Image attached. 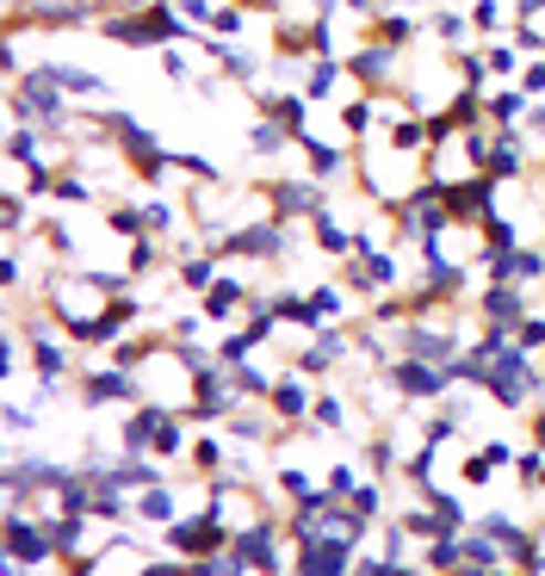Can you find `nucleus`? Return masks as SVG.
Instances as JSON below:
<instances>
[{
	"mask_svg": "<svg viewBox=\"0 0 545 576\" xmlns=\"http://www.w3.org/2000/svg\"><path fill=\"white\" fill-rule=\"evenodd\" d=\"M56 564V540H50V521L32 509V502H7V570H44Z\"/></svg>",
	"mask_w": 545,
	"mask_h": 576,
	"instance_id": "nucleus-1",
	"label": "nucleus"
},
{
	"mask_svg": "<svg viewBox=\"0 0 545 576\" xmlns=\"http://www.w3.org/2000/svg\"><path fill=\"white\" fill-rule=\"evenodd\" d=\"M218 254H223V261L285 266V254H292V223H280V218H273V211H266V218H249V223H235V230H223Z\"/></svg>",
	"mask_w": 545,
	"mask_h": 576,
	"instance_id": "nucleus-2",
	"label": "nucleus"
},
{
	"mask_svg": "<svg viewBox=\"0 0 545 576\" xmlns=\"http://www.w3.org/2000/svg\"><path fill=\"white\" fill-rule=\"evenodd\" d=\"M7 118H13V125H50V130L69 137V118H75V112H69V87H56L50 75L32 69L19 87H7Z\"/></svg>",
	"mask_w": 545,
	"mask_h": 576,
	"instance_id": "nucleus-3",
	"label": "nucleus"
},
{
	"mask_svg": "<svg viewBox=\"0 0 545 576\" xmlns=\"http://www.w3.org/2000/svg\"><path fill=\"white\" fill-rule=\"evenodd\" d=\"M75 390L87 409H112V404H137L143 397V373L118 366V359H99V366H81L75 373Z\"/></svg>",
	"mask_w": 545,
	"mask_h": 576,
	"instance_id": "nucleus-4",
	"label": "nucleus"
},
{
	"mask_svg": "<svg viewBox=\"0 0 545 576\" xmlns=\"http://www.w3.org/2000/svg\"><path fill=\"white\" fill-rule=\"evenodd\" d=\"M385 373H390V385L403 390L409 409H428L452 390V366H434V359H416V354H397Z\"/></svg>",
	"mask_w": 545,
	"mask_h": 576,
	"instance_id": "nucleus-5",
	"label": "nucleus"
},
{
	"mask_svg": "<svg viewBox=\"0 0 545 576\" xmlns=\"http://www.w3.org/2000/svg\"><path fill=\"white\" fill-rule=\"evenodd\" d=\"M527 285H514V280H483L478 297H471V316H478V328H521V316H527Z\"/></svg>",
	"mask_w": 545,
	"mask_h": 576,
	"instance_id": "nucleus-6",
	"label": "nucleus"
},
{
	"mask_svg": "<svg viewBox=\"0 0 545 576\" xmlns=\"http://www.w3.org/2000/svg\"><path fill=\"white\" fill-rule=\"evenodd\" d=\"M266 211H273V218L280 223H311L316 211H328V187L323 180H266Z\"/></svg>",
	"mask_w": 545,
	"mask_h": 576,
	"instance_id": "nucleus-7",
	"label": "nucleus"
},
{
	"mask_svg": "<svg viewBox=\"0 0 545 576\" xmlns=\"http://www.w3.org/2000/svg\"><path fill=\"white\" fill-rule=\"evenodd\" d=\"M266 409L280 416V428H285V434L311 428V409H316L311 373H297V366H280V378H273V390H266Z\"/></svg>",
	"mask_w": 545,
	"mask_h": 576,
	"instance_id": "nucleus-8",
	"label": "nucleus"
},
{
	"mask_svg": "<svg viewBox=\"0 0 545 576\" xmlns=\"http://www.w3.org/2000/svg\"><path fill=\"white\" fill-rule=\"evenodd\" d=\"M354 347L359 342H354V328H347V323H323L311 335V347H304V354H292V366H297V373H311V378H328L347 354H354Z\"/></svg>",
	"mask_w": 545,
	"mask_h": 576,
	"instance_id": "nucleus-9",
	"label": "nucleus"
},
{
	"mask_svg": "<svg viewBox=\"0 0 545 576\" xmlns=\"http://www.w3.org/2000/svg\"><path fill=\"white\" fill-rule=\"evenodd\" d=\"M354 552L359 545H347V540H304V545H292V570L297 576H347L354 570Z\"/></svg>",
	"mask_w": 545,
	"mask_h": 576,
	"instance_id": "nucleus-10",
	"label": "nucleus"
},
{
	"mask_svg": "<svg viewBox=\"0 0 545 576\" xmlns=\"http://www.w3.org/2000/svg\"><path fill=\"white\" fill-rule=\"evenodd\" d=\"M483 174H490V180H521V174H527V137H521V125L490 130V149H483Z\"/></svg>",
	"mask_w": 545,
	"mask_h": 576,
	"instance_id": "nucleus-11",
	"label": "nucleus"
},
{
	"mask_svg": "<svg viewBox=\"0 0 545 576\" xmlns=\"http://www.w3.org/2000/svg\"><path fill=\"white\" fill-rule=\"evenodd\" d=\"M249 297H254V285H249V273H235V266H223L218 273V285L199 297V311L211 316V323H230L235 311H249Z\"/></svg>",
	"mask_w": 545,
	"mask_h": 576,
	"instance_id": "nucleus-12",
	"label": "nucleus"
},
{
	"mask_svg": "<svg viewBox=\"0 0 545 576\" xmlns=\"http://www.w3.org/2000/svg\"><path fill=\"white\" fill-rule=\"evenodd\" d=\"M397 56H403V50H390V44H359L354 56H347V69H354V81L359 87H366V94H385L390 87V75H397Z\"/></svg>",
	"mask_w": 545,
	"mask_h": 576,
	"instance_id": "nucleus-13",
	"label": "nucleus"
},
{
	"mask_svg": "<svg viewBox=\"0 0 545 576\" xmlns=\"http://www.w3.org/2000/svg\"><path fill=\"white\" fill-rule=\"evenodd\" d=\"M297 143H304V156H311V174L323 180V187H328V180H347V174H354V149H347V143H323L316 130H304Z\"/></svg>",
	"mask_w": 545,
	"mask_h": 576,
	"instance_id": "nucleus-14",
	"label": "nucleus"
},
{
	"mask_svg": "<svg viewBox=\"0 0 545 576\" xmlns=\"http://www.w3.org/2000/svg\"><path fill=\"white\" fill-rule=\"evenodd\" d=\"M483 112H490V130H509V125H527L533 94L514 81V87H483Z\"/></svg>",
	"mask_w": 545,
	"mask_h": 576,
	"instance_id": "nucleus-15",
	"label": "nucleus"
},
{
	"mask_svg": "<svg viewBox=\"0 0 545 576\" xmlns=\"http://www.w3.org/2000/svg\"><path fill=\"white\" fill-rule=\"evenodd\" d=\"M38 75H50L56 87H69V94H81V100H112V87L94 75V69L63 63V56H44V63H38Z\"/></svg>",
	"mask_w": 545,
	"mask_h": 576,
	"instance_id": "nucleus-16",
	"label": "nucleus"
},
{
	"mask_svg": "<svg viewBox=\"0 0 545 576\" xmlns=\"http://www.w3.org/2000/svg\"><path fill=\"white\" fill-rule=\"evenodd\" d=\"M459 545H465V576H483V570H490V576H496V570H514V564H509V552H502V545L490 540V533H483L478 521H471V527L459 533Z\"/></svg>",
	"mask_w": 545,
	"mask_h": 576,
	"instance_id": "nucleus-17",
	"label": "nucleus"
},
{
	"mask_svg": "<svg viewBox=\"0 0 545 576\" xmlns=\"http://www.w3.org/2000/svg\"><path fill=\"white\" fill-rule=\"evenodd\" d=\"M311 106H316V100L304 94V87H292V94H261V112H266V118H280L292 137H304V130H311Z\"/></svg>",
	"mask_w": 545,
	"mask_h": 576,
	"instance_id": "nucleus-18",
	"label": "nucleus"
},
{
	"mask_svg": "<svg viewBox=\"0 0 545 576\" xmlns=\"http://www.w3.org/2000/svg\"><path fill=\"white\" fill-rule=\"evenodd\" d=\"M311 230H316V249H323V254H335V261H347V254L359 249V235L342 223V211H335V205H328V211H316V218H311Z\"/></svg>",
	"mask_w": 545,
	"mask_h": 576,
	"instance_id": "nucleus-19",
	"label": "nucleus"
},
{
	"mask_svg": "<svg viewBox=\"0 0 545 576\" xmlns=\"http://www.w3.org/2000/svg\"><path fill=\"white\" fill-rule=\"evenodd\" d=\"M130 514H137L143 527H168L174 514H180V502H174L168 478H161V483H149V490H137V496H130Z\"/></svg>",
	"mask_w": 545,
	"mask_h": 576,
	"instance_id": "nucleus-20",
	"label": "nucleus"
},
{
	"mask_svg": "<svg viewBox=\"0 0 545 576\" xmlns=\"http://www.w3.org/2000/svg\"><path fill=\"white\" fill-rule=\"evenodd\" d=\"M187 471H192L199 483L218 478V471H230V447H223L211 428H199V434H192V452H187Z\"/></svg>",
	"mask_w": 545,
	"mask_h": 576,
	"instance_id": "nucleus-21",
	"label": "nucleus"
},
{
	"mask_svg": "<svg viewBox=\"0 0 545 576\" xmlns=\"http://www.w3.org/2000/svg\"><path fill=\"white\" fill-rule=\"evenodd\" d=\"M421 558H416V570H465V545H459V533H434V540H421L416 545Z\"/></svg>",
	"mask_w": 545,
	"mask_h": 576,
	"instance_id": "nucleus-22",
	"label": "nucleus"
},
{
	"mask_svg": "<svg viewBox=\"0 0 545 576\" xmlns=\"http://www.w3.org/2000/svg\"><path fill=\"white\" fill-rule=\"evenodd\" d=\"M354 428V409H347L342 390H316V409H311V434H347Z\"/></svg>",
	"mask_w": 545,
	"mask_h": 576,
	"instance_id": "nucleus-23",
	"label": "nucleus"
},
{
	"mask_svg": "<svg viewBox=\"0 0 545 576\" xmlns=\"http://www.w3.org/2000/svg\"><path fill=\"white\" fill-rule=\"evenodd\" d=\"M304 297H311V316H316V328H323V323H347V311H354V304H347L354 292H347L342 280H323V285H311Z\"/></svg>",
	"mask_w": 545,
	"mask_h": 576,
	"instance_id": "nucleus-24",
	"label": "nucleus"
},
{
	"mask_svg": "<svg viewBox=\"0 0 545 576\" xmlns=\"http://www.w3.org/2000/svg\"><path fill=\"white\" fill-rule=\"evenodd\" d=\"M161 261H168V254H161V235L156 230H143V235H130V242H125V273H130V280L161 273Z\"/></svg>",
	"mask_w": 545,
	"mask_h": 576,
	"instance_id": "nucleus-25",
	"label": "nucleus"
},
{
	"mask_svg": "<svg viewBox=\"0 0 545 576\" xmlns=\"http://www.w3.org/2000/svg\"><path fill=\"white\" fill-rule=\"evenodd\" d=\"M366 471H373V478H403V447H397V440H390V428H378L373 440H366Z\"/></svg>",
	"mask_w": 545,
	"mask_h": 576,
	"instance_id": "nucleus-26",
	"label": "nucleus"
},
{
	"mask_svg": "<svg viewBox=\"0 0 545 576\" xmlns=\"http://www.w3.org/2000/svg\"><path fill=\"white\" fill-rule=\"evenodd\" d=\"M421 496H428V509L440 514V527H452V533H465L471 521H478V514L465 509V496H452V490H440V483H428V490H421Z\"/></svg>",
	"mask_w": 545,
	"mask_h": 576,
	"instance_id": "nucleus-27",
	"label": "nucleus"
},
{
	"mask_svg": "<svg viewBox=\"0 0 545 576\" xmlns=\"http://www.w3.org/2000/svg\"><path fill=\"white\" fill-rule=\"evenodd\" d=\"M373 38L390 50H409V38H416V19L397 13V7H385V13H373Z\"/></svg>",
	"mask_w": 545,
	"mask_h": 576,
	"instance_id": "nucleus-28",
	"label": "nucleus"
},
{
	"mask_svg": "<svg viewBox=\"0 0 545 576\" xmlns=\"http://www.w3.org/2000/svg\"><path fill=\"white\" fill-rule=\"evenodd\" d=\"M143 223H149V230H156V235H180V223H187V211H180V205H174V199H161V192H149V199H143Z\"/></svg>",
	"mask_w": 545,
	"mask_h": 576,
	"instance_id": "nucleus-29",
	"label": "nucleus"
},
{
	"mask_svg": "<svg viewBox=\"0 0 545 576\" xmlns=\"http://www.w3.org/2000/svg\"><path fill=\"white\" fill-rule=\"evenodd\" d=\"M249 149H254V156H285V149H292V130H285L280 118H266V112H261V125L249 130Z\"/></svg>",
	"mask_w": 545,
	"mask_h": 576,
	"instance_id": "nucleus-30",
	"label": "nucleus"
},
{
	"mask_svg": "<svg viewBox=\"0 0 545 576\" xmlns=\"http://www.w3.org/2000/svg\"><path fill=\"white\" fill-rule=\"evenodd\" d=\"M230 373H235L242 404H266V390H273V378H280V373H266V366H254V359H242V366H230Z\"/></svg>",
	"mask_w": 545,
	"mask_h": 576,
	"instance_id": "nucleus-31",
	"label": "nucleus"
},
{
	"mask_svg": "<svg viewBox=\"0 0 545 576\" xmlns=\"http://www.w3.org/2000/svg\"><path fill=\"white\" fill-rule=\"evenodd\" d=\"M428 32L440 38L447 50H465V32H471V13H447V7H434L428 13Z\"/></svg>",
	"mask_w": 545,
	"mask_h": 576,
	"instance_id": "nucleus-32",
	"label": "nucleus"
},
{
	"mask_svg": "<svg viewBox=\"0 0 545 576\" xmlns=\"http://www.w3.org/2000/svg\"><path fill=\"white\" fill-rule=\"evenodd\" d=\"M273 483H280V496H292V502H311V496H323L328 483H316L311 471H297V465H280L273 471Z\"/></svg>",
	"mask_w": 545,
	"mask_h": 576,
	"instance_id": "nucleus-33",
	"label": "nucleus"
},
{
	"mask_svg": "<svg viewBox=\"0 0 545 576\" xmlns=\"http://www.w3.org/2000/svg\"><path fill=\"white\" fill-rule=\"evenodd\" d=\"M106 230H112V235H125V242H130V235H143V230H149V223H143V205L112 199V205H106Z\"/></svg>",
	"mask_w": 545,
	"mask_h": 576,
	"instance_id": "nucleus-34",
	"label": "nucleus"
},
{
	"mask_svg": "<svg viewBox=\"0 0 545 576\" xmlns=\"http://www.w3.org/2000/svg\"><path fill=\"white\" fill-rule=\"evenodd\" d=\"M514 285H545V242L539 249H527V242H521V249H514Z\"/></svg>",
	"mask_w": 545,
	"mask_h": 576,
	"instance_id": "nucleus-35",
	"label": "nucleus"
},
{
	"mask_svg": "<svg viewBox=\"0 0 545 576\" xmlns=\"http://www.w3.org/2000/svg\"><path fill=\"white\" fill-rule=\"evenodd\" d=\"M50 199H56V205H87V199H94V180L69 168V174H56V180H50Z\"/></svg>",
	"mask_w": 545,
	"mask_h": 576,
	"instance_id": "nucleus-36",
	"label": "nucleus"
},
{
	"mask_svg": "<svg viewBox=\"0 0 545 576\" xmlns=\"http://www.w3.org/2000/svg\"><path fill=\"white\" fill-rule=\"evenodd\" d=\"M347 502H354V509L378 527V521H385V478H373V471H366V483H359V490H354Z\"/></svg>",
	"mask_w": 545,
	"mask_h": 576,
	"instance_id": "nucleus-37",
	"label": "nucleus"
},
{
	"mask_svg": "<svg viewBox=\"0 0 545 576\" xmlns=\"http://www.w3.org/2000/svg\"><path fill=\"white\" fill-rule=\"evenodd\" d=\"M483 56H490V75H521V56H527V50L514 44V38H490Z\"/></svg>",
	"mask_w": 545,
	"mask_h": 576,
	"instance_id": "nucleus-38",
	"label": "nucleus"
},
{
	"mask_svg": "<svg viewBox=\"0 0 545 576\" xmlns=\"http://www.w3.org/2000/svg\"><path fill=\"white\" fill-rule=\"evenodd\" d=\"M323 483H328V496H354L359 483H366V471H359L354 459H335V465L323 471Z\"/></svg>",
	"mask_w": 545,
	"mask_h": 576,
	"instance_id": "nucleus-39",
	"label": "nucleus"
},
{
	"mask_svg": "<svg viewBox=\"0 0 545 576\" xmlns=\"http://www.w3.org/2000/svg\"><path fill=\"white\" fill-rule=\"evenodd\" d=\"M161 75H168V81H180V87H187V81H192V56H187V38H180V44H161Z\"/></svg>",
	"mask_w": 545,
	"mask_h": 576,
	"instance_id": "nucleus-40",
	"label": "nucleus"
},
{
	"mask_svg": "<svg viewBox=\"0 0 545 576\" xmlns=\"http://www.w3.org/2000/svg\"><path fill=\"white\" fill-rule=\"evenodd\" d=\"M509 19H502V0H471V32H483V38H496Z\"/></svg>",
	"mask_w": 545,
	"mask_h": 576,
	"instance_id": "nucleus-41",
	"label": "nucleus"
},
{
	"mask_svg": "<svg viewBox=\"0 0 545 576\" xmlns=\"http://www.w3.org/2000/svg\"><path fill=\"white\" fill-rule=\"evenodd\" d=\"M514 342L527 347V354H545V311L533 304L527 316H521V328H514Z\"/></svg>",
	"mask_w": 545,
	"mask_h": 576,
	"instance_id": "nucleus-42",
	"label": "nucleus"
},
{
	"mask_svg": "<svg viewBox=\"0 0 545 576\" xmlns=\"http://www.w3.org/2000/svg\"><path fill=\"white\" fill-rule=\"evenodd\" d=\"M211 32H218V38L249 32V7H242V0H223V7H218V19H211Z\"/></svg>",
	"mask_w": 545,
	"mask_h": 576,
	"instance_id": "nucleus-43",
	"label": "nucleus"
},
{
	"mask_svg": "<svg viewBox=\"0 0 545 576\" xmlns=\"http://www.w3.org/2000/svg\"><path fill=\"white\" fill-rule=\"evenodd\" d=\"M459 478H465V483H490V478H496V459H490V452H465V465H459Z\"/></svg>",
	"mask_w": 545,
	"mask_h": 576,
	"instance_id": "nucleus-44",
	"label": "nucleus"
},
{
	"mask_svg": "<svg viewBox=\"0 0 545 576\" xmlns=\"http://www.w3.org/2000/svg\"><path fill=\"white\" fill-rule=\"evenodd\" d=\"M514 81H521V87H527V94L539 100V94H545V50L533 56V63H521V75H514Z\"/></svg>",
	"mask_w": 545,
	"mask_h": 576,
	"instance_id": "nucleus-45",
	"label": "nucleus"
},
{
	"mask_svg": "<svg viewBox=\"0 0 545 576\" xmlns=\"http://www.w3.org/2000/svg\"><path fill=\"white\" fill-rule=\"evenodd\" d=\"M32 428H38V409H25L13 397V404H7V434H32Z\"/></svg>",
	"mask_w": 545,
	"mask_h": 576,
	"instance_id": "nucleus-46",
	"label": "nucleus"
},
{
	"mask_svg": "<svg viewBox=\"0 0 545 576\" xmlns=\"http://www.w3.org/2000/svg\"><path fill=\"white\" fill-rule=\"evenodd\" d=\"M527 440H533V447H545V404L527 409Z\"/></svg>",
	"mask_w": 545,
	"mask_h": 576,
	"instance_id": "nucleus-47",
	"label": "nucleus"
},
{
	"mask_svg": "<svg viewBox=\"0 0 545 576\" xmlns=\"http://www.w3.org/2000/svg\"><path fill=\"white\" fill-rule=\"evenodd\" d=\"M514 19H545V0H514Z\"/></svg>",
	"mask_w": 545,
	"mask_h": 576,
	"instance_id": "nucleus-48",
	"label": "nucleus"
},
{
	"mask_svg": "<svg viewBox=\"0 0 545 576\" xmlns=\"http://www.w3.org/2000/svg\"><path fill=\"white\" fill-rule=\"evenodd\" d=\"M521 130H539V137H545V106H533V112H527V125H521Z\"/></svg>",
	"mask_w": 545,
	"mask_h": 576,
	"instance_id": "nucleus-49",
	"label": "nucleus"
},
{
	"mask_svg": "<svg viewBox=\"0 0 545 576\" xmlns=\"http://www.w3.org/2000/svg\"><path fill=\"white\" fill-rule=\"evenodd\" d=\"M249 13H280V0H242Z\"/></svg>",
	"mask_w": 545,
	"mask_h": 576,
	"instance_id": "nucleus-50",
	"label": "nucleus"
},
{
	"mask_svg": "<svg viewBox=\"0 0 545 576\" xmlns=\"http://www.w3.org/2000/svg\"><path fill=\"white\" fill-rule=\"evenodd\" d=\"M118 7H156V0H118Z\"/></svg>",
	"mask_w": 545,
	"mask_h": 576,
	"instance_id": "nucleus-51",
	"label": "nucleus"
},
{
	"mask_svg": "<svg viewBox=\"0 0 545 576\" xmlns=\"http://www.w3.org/2000/svg\"><path fill=\"white\" fill-rule=\"evenodd\" d=\"M539 180H545V143H539Z\"/></svg>",
	"mask_w": 545,
	"mask_h": 576,
	"instance_id": "nucleus-52",
	"label": "nucleus"
},
{
	"mask_svg": "<svg viewBox=\"0 0 545 576\" xmlns=\"http://www.w3.org/2000/svg\"><path fill=\"white\" fill-rule=\"evenodd\" d=\"M7 7H25V0H7Z\"/></svg>",
	"mask_w": 545,
	"mask_h": 576,
	"instance_id": "nucleus-53",
	"label": "nucleus"
},
{
	"mask_svg": "<svg viewBox=\"0 0 545 576\" xmlns=\"http://www.w3.org/2000/svg\"><path fill=\"white\" fill-rule=\"evenodd\" d=\"M539 359H545V354H539Z\"/></svg>",
	"mask_w": 545,
	"mask_h": 576,
	"instance_id": "nucleus-54",
	"label": "nucleus"
}]
</instances>
